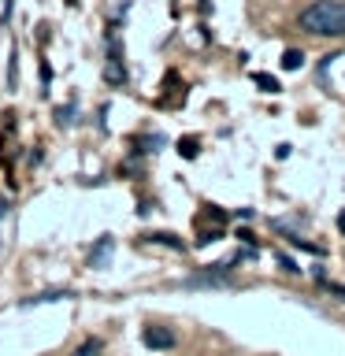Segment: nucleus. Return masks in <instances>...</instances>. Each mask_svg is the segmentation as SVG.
I'll return each mask as SVG.
<instances>
[{
    "label": "nucleus",
    "mask_w": 345,
    "mask_h": 356,
    "mask_svg": "<svg viewBox=\"0 0 345 356\" xmlns=\"http://www.w3.org/2000/svg\"><path fill=\"white\" fill-rule=\"evenodd\" d=\"M141 341L149 345V349H175V334L167 330V327H145V334H141Z\"/></svg>",
    "instance_id": "f03ea898"
},
{
    "label": "nucleus",
    "mask_w": 345,
    "mask_h": 356,
    "mask_svg": "<svg viewBox=\"0 0 345 356\" xmlns=\"http://www.w3.org/2000/svg\"><path fill=\"white\" fill-rule=\"evenodd\" d=\"M297 26L316 38H345V0H316L297 15Z\"/></svg>",
    "instance_id": "f257e3e1"
},
{
    "label": "nucleus",
    "mask_w": 345,
    "mask_h": 356,
    "mask_svg": "<svg viewBox=\"0 0 345 356\" xmlns=\"http://www.w3.org/2000/svg\"><path fill=\"white\" fill-rule=\"evenodd\" d=\"M100 353H104V341H100V338H86L74 349V356H100Z\"/></svg>",
    "instance_id": "20e7f679"
},
{
    "label": "nucleus",
    "mask_w": 345,
    "mask_h": 356,
    "mask_svg": "<svg viewBox=\"0 0 345 356\" xmlns=\"http://www.w3.org/2000/svg\"><path fill=\"white\" fill-rule=\"evenodd\" d=\"M104 78H108V82H122V78H127V71H122V63H119V60H111V63H108V71H104Z\"/></svg>",
    "instance_id": "0eeeda50"
},
{
    "label": "nucleus",
    "mask_w": 345,
    "mask_h": 356,
    "mask_svg": "<svg viewBox=\"0 0 345 356\" xmlns=\"http://www.w3.org/2000/svg\"><path fill=\"white\" fill-rule=\"evenodd\" d=\"M338 230L345 234V211H342V216H338Z\"/></svg>",
    "instance_id": "1a4fd4ad"
},
{
    "label": "nucleus",
    "mask_w": 345,
    "mask_h": 356,
    "mask_svg": "<svg viewBox=\"0 0 345 356\" xmlns=\"http://www.w3.org/2000/svg\"><path fill=\"white\" fill-rule=\"evenodd\" d=\"M111 249H115V241H111V238H100V245L89 252V267H104L108 256H111Z\"/></svg>",
    "instance_id": "7ed1b4c3"
},
{
    "label": "nucleus",
    "mask_w": 345,
    "mask_h": 356,
    "mask_svg": "<svg viewBox=\"0 0 345 356\" xmlns=\"http://www.w3.org/2000/svg\"><path fill=\"white\" fill-rule=\"evenodd\" d=\"M256 86H260L264 93H278V82H275L271 74H256Z\"/></svg>",
    "instance_id": "6e6552de"
},
{
    "label": "nucleus",
    "mask_w": 345,
    "mask_h": 356,
    "mask_svg": "<svg viewBox=\"0 0 345 356\" xmlns=\"http://www.w3.org/2000/svg\"><path fill=\"white\" fill-rule=\"evenodd\" d=\"M300 63H305V52H300V49H289V52H282V67H286V71H297Z\"/></svg>",
    "instance_id": "39448f33"
},
{
    "label": "nucleus",
    "mask_w": 345,
    "mask_h": 356,
    "mask_svg": "<svg viewBox=\"0 0 345 356\" xmlns=\"http://www.w3.org/2000/svg\"><path fill=\"white\" fill-rule=\"evenodd\" d=\"M197 149H200V145H197V138H182V141H178V152H182L186 160H193V156H197Z\"/></svg>",
    "instance_id": "423d86ee"
}]
</instances>
